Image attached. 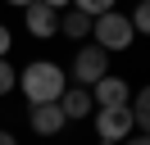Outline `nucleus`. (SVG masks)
Segmentation results:
<instances>
[{
  "instance_id": "nucleus-1",
  "label": "nucleus",
  "mask_w": 150,
  "mask_h": 145,
  "mask_svg": "<svg viewBox=\"0 0 150 145\" xmlns=\"http://www.w3.org/2000/svg\"><path fill=\"white\" fill-rule=\"evenodd\" d=\"M18 91L28 95V104H50V100L64 95V68L50 59H37L18 72Z\"/></svg>"
},
{
  "instance_id": "nucleus-2",
  "label": "nucleus",
  "mask_w": 150,
  "mask_h": 145,
  "mask_svg": "<svg viewBox=\"0 0 150 145\" xmlns=\"http://www.w3.org/2000/svg\"><path fill=\"white\" fill-rule=\"evenodd\" d=\"M91 41L100 45V50L118 54V50H127V45L137 41V27H132V18H127V14L105 9V14H96V18H91Z\"/></svg>"
},
{
  "instance_id": "nucleus-3",
  "label": "nucleus",
  "mask_w": 150,
  "mask_h": 145,
  "mask_svg": "<svg viewBox=\"0 0 150 145\" xmlns=\"http://www.w3.org/2000/svg\"><path fill=\"white\" fill-rule=\"evenodd\" d=\"M105 72H109V50H100L96 41L77 45V54H73V77H77V86H96Z\"/></svg>"
},
{
  "instance_id": "nucleus-4",
  "label": "nucleus",
  "mask_w": 150,
  "mask_h": 145,
  "mask_svg": "<svg viewBox=\"0 0 150 145\" xmlns=\"http://www.w3.org/2000/svg\"><path fill=\"white\" fill-rule=\"evenodd\" d=\"M137 132V118H132V104H109L96 113V136L100 141H127Z\"/></svg>"
},
{
  "instance_id": "nucleus-5",
  "label": "nucleus",
  "mask_w": 150,
  "mask_h": 145,
  "mask_svg": "<svg viewBox=\"0 0 150 145\" xmlns=\"http://www.w3.org/2000/svg\"><path fill=\"white\" fill-rule=\"evenodd\" d=\"M23 23H28V32L37 41H50L59 32V9H50L46 0H32V5H23Z\"/></svg>"
},
{
  "instance_id": "nucleus-6",
  "label": "nucleus",
  "mask_w": 150,
  "mask_h": 145,
  "mask_svg": "<svg viewBox=\"0 0 150 145\" xmlns=\"http://www.w3.org/2000/svg\"><path fill=\"white\" fill-rule=\"evenodd\" d=\"M64 109H59V100H50V104H32L28 109V127L37 136H55V132H64Z\"/></svg>"
},
{
  "instance_id": "nucleus-7",
  "label": "nucleus",
  "mask_w": 150,
  "mask_h": 145,
  "mask_svg": "<svg viewBox=\"0 0 150 145\" xmlns=\"http://www.w3.org/2000/svg\"><path fill=\"white\" fill-rule=\"evenodd\" d=\"M91 100H96L100 109H109V104H127V100H132V86H127L123 77H109V72H105V77L91 86Z\"/></svg>"
},
{
  "instance_id": "nucleus-8",
  "label": "nucleus",
  "mask_w": 150,
  "mask_h": 145,
  "mask_svg": "<svg viewBox=\"0 0 150 145\" xmlns=\"http://www.w3.org/2000/svg\"><path fill=\"white\" fill-rule=\"evenodd\" d=\"M59 109H64L68 122H77V118H91L96 100H91V86H64V95H59Z\"/></svg>"
},
{
  "instance_id": "nucleus-9",
  "label": "nucleus",
  "mask_w": 150,
  "mask_h": 145,
  "mask_svg": "<svg viewBox=\"0 0 150 145\" xmlns=\"http://www.w3.org/2000/svg\"><path fill=\"white\" fill-rule=\"evenodd\" d=\"M59 32L64 36H73V41H86V36H91V14H86V9H64V14H59Z\"/></svg>"
},
{
  "instance_id": "nucleus-10",
  "label": "nucleus",
  "mask_w": 150,
  "mask_h": 145,
  "mask_svg": "<svg viewBox=\"0 0 150 145\" xmlns=\"http://www.w3.org/2000/svg\"><path fill=\"white\" fill-rule=\"evenodd\" d=\"M132 118H137V127L150 136V82L137 91V104H132Z\"/></svg>"
},
{
  "instance_id": "nucleus-11",
  "label": "nucleus",
  "mask_w": 150,
  "mask_h": 145,
  "mask_svg": "<svg viewBox=\"0 0 150 145\" xmlns=\"http://www.w3.org/2000/svg\"><path fill=\"white\" fill-rule=\"evenodd\" d=\"M127 18H132V27H137L141 36H150V0H137V9H132Z\"/></svg>"
},
{
  "instance_id": "nucleus-12",
  "label": "nucleus",
  "mask_w": 150,
  "mask_h": 145,
  "mask_svg": "<svg viewBox=\"0 0 150 145\" xmlns=\"http://www.w3.org/2000/svg\"><path fill=\"white\" fill-rule=\"evenodd\" d=\"M14 86H18V72H14L9 59H0V95H9Z\"/></svg>"
},
{
  "instance_id": "nucleus-13",
  "label": "nucleus",
  "mask_w": 150,
  "mask_h": 145,
  "mask_svg": "<svg viewBox=\"0 0 150 145\" xmlns=\"http://www.w3.org/2000/svg\"><path fill=\"white\" fill-rule=\"evenodd\" d=\"M73 5H77V9H86V14L96 18V14H105V9H114L118 0H73Z\"/></svg>"
},
{
  "instance_id": "nucleus-14",
  "label": "nucleus",
  "mask_w": 150,
  "mask_h": 145,
  "mask_svg": "<svg viewBox=\"0 0 150 145\" xmlns=\"http://www.w3.org/2000/svg\"><path fill=\"white\" fill-rule=\"evenodd\" d=\"M9 45H14V41H9V27L0 23V59H5V54H9Z\"/></svg>"
},
{
  "instance_id": "nucleus-15",
  "label": "nucleus",
  "mask_w": 150,
  "mask_h": 145,
  "mask_svg": "<svg viewBox=\"0 0 150 145\" xmlns=\"http://www.w3.org/2000/svg\"><path fill=\"white\" fill-rule=\"evenodd\" d=\"M0 145H18V141H14V132H0Z\"/></svg>"
},
{
  "instance_id": "nucleus-16",
  "label": "nucleus",
  "mask_w": 150,
  "mask_h": 145,
  "mask_svg": "<svg viewBox=\"0 0 150 145\" xmlns=\"http://www.w3.org/2000/svg\"><path fill=\"white\" fill-rule=\"evenodd\" d=\"M127 145H150V136H146V132H141V136H132V141H127Z\"/></svg>"
},
{
  "instance_id": "nucleus-17",
  "label": "nucleus",
  "mask_w": 150,
  "mask_h": 145,
  "mask_svg": "<svg viewBox=\"0 0 150 145\" xmlns=\"http://www.w3.org/2000/svg\"><path fill=\"white\" fill-rule=\"evenodd\" d=\"M46 5H50V9H64V5H73V0H46Z\"/></svg>"
},
{
  "instance_id": "nucleus-18",
  "label": "nucleus",
  "mask_w": 150,
  "mask_h": 145,
  "mask_svg": "<svg viewBox=\"0 0 150 145\" xmlns=\"http://www.w3.org/2000/svg\"><path fill=\"white\" fill-rule=\"evenodd\" d=\"M5 5H18V9H23V5H32V0H5Z\"/></svg>"
},
{
  "instance_id": "nucleus-19",
  "label": "nucleus",
  "mask_w": 150,
  "mask_h": 145,
  "mask_svg": "<svg viewBox=\"0 0 150 145\" xmlns=\"http://www.w3.org/2000/svg\"><path fill=\"white\" fill-rule=\"evenodd\" d=\"M100 145H123V141H100Z\"/></svg>"
}]
</instances>
